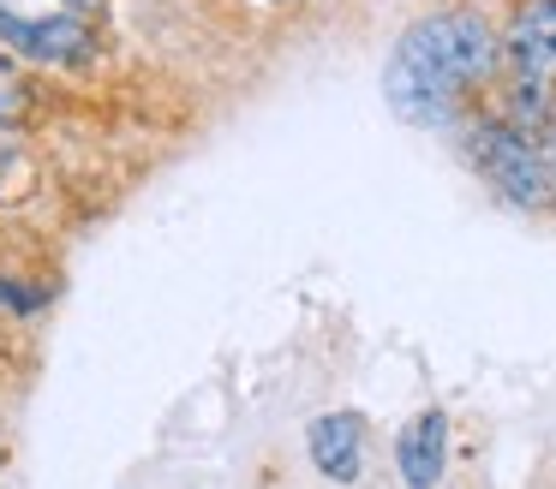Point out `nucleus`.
Instances as JSON below:
<instances>
[{"label": "nucleus", "instance_id": "nucleus-3", "mask_svg": "<svg viewBox=\"0 0 556 489\" xmlns=\"http://www.w3.org/2000/svg\"><path fill=\"white\" fill-rule=\"evenodd\" d=\"M508 60H515L520 102H539L556 90V0H532L520 7L515 30H508Z\"/></svg>", "mask_w": 556, "mask_h": 489}, {"label": "nucleus", "instance_id": "nucleus-7", "mask_svg": "<svg viewBox=\"0 0 556 489\" xmlns=\"http://www.w3.org/2000/svg\"><path fill=\"white\" fill-rule=\"evenodd\" d=\"M18 107H25V90H18L13 66L0 60V119H18Z\"/></svg>", "mask_w": 556, "mask_h": 489}, {"label": "nucleus", "instance_id": "nucleus-4", "mask_svg": "<svg viewBox=\"0 0 556 489\" xmlns=\"http://www.w3.org/2000/svg\"><path fill=\"white\" fill-rule=\"evenodd\" d=\"M0 36L13 48H25L30 60H54V66H66V60H78L90 48L78 18H25L13 7H0Z\"/></svg>", "mask_w": 556, "mask_h": 489}, {"label": "nucleus", "instance_id": "nucleus-8", "mask_svg": "<svg viewBox=\"0 0 556 489\" xmlns=\"http://www.w3.org/2000/svg\"><path fill=\"white\" fill-rule=\"evenodd\" d=\"M0 298H7V305H18V310H37L42 305V293H25V286H13V281H0Z\"/></svg>", "mask_w": 556, "mask_h": 489}, {"label": "nucleus", "instance_id": "nucleus-6", "mask_svg": "<svg viewBox=\"0 0 556 489\" xmlns=\"http://www.w3.org/2000/svg\"><path fill=\"white\" fill-rule=\"evenodd\" d=\"M359 441H365V424L353 412H324L312 424V460H317V472L336 477V484L359 477Z\"/></svg>", "mask_w": 556, "mask_h": 489}, {"label": "nucleus", "instance_id": "nucleus-5", "mask_svg": "<svg viewBox=\"0 0 556 489\" xmlns=\"http://www.w3.org/2000/svg\"><path fill=\"white\" fill-rule=\"evenodd\" d=\"M395 460H401V477L413 489H431L443 477V460H448V417L443 412H419L395 441Z\"/></svg>", "mask_w": 556, "mask_h": 489}, {"label": "nucleus", "instance_id": "nucleus-2", "mask_svg": "<svg viewBox=\"0 0 556 489\" xmlns=\"http://www.w3.org/2000/svg\"><path fill=\"white\" fill-rule=\"evenodd\" d=\"M479 167L520 209H551L556 203V138H544V131L484 126L479 131Z\"/></svg>", "mask_w": 556, "mask_h": 489}, {"label": "nucleus", "instance_id": "nucleus-1", "mask_svg": "<svg viewBox=\"0 0 556 489\" xmlns=\"http://www.w3.org/2000/svg\"><path fill=\"white\" fill-rule=\"evenodd\" d=\"M496 66V36L479 12H431L395 42L383 72V95L413 126H443L455 102L484 83Z\"/></svg>", "mask_w": 556, "mask_h": 489}, {"label": "nucleus", "instance_id": "nucleus-9", "mask_svg": "<svg viewBox=\"0 0 556 489\" xmlns=\"http://www.w3.org/2000/svg\"><path fill=\"white\" fill-rule=\"evenodd\" d=\"M0 173H7V150H0Z\"/></svg>", "mask_w": 556, "mask_h": 489}]
</instances>
